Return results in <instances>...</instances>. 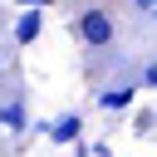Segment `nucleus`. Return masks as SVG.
I'll return each instance as SVG.
<instances>
[{"label":"nucleus","instance_id":"f257e3e1","mask_svg":"<svg viewBox=\"0 0 157 157\" xmlns=\"http://www.w3.org/2000/svg\"><path fill=\"white\" fill-rule=\"evenodd\" d=\"M74 39L88 44V49H108V44L118 39V25H113V15H108L103 5H88V10L74 15Z\"/></svg>","mask_w":157,"mask_h":157},{"label":"nucleus","instance_id":"f03ea898","mask_svg":"<svg viewBox=\"0 0 157 157\" xmlns=\"http://www.w3.org/2000/svg\"><path fill=\"white\" fill-rule=\"evenodd\" d=\"M44 34V10H20L15 20V44H34Z\"/></svg>","mask_w":157,"mask_h":157},{"label":"nucleus","instance_id":"7ed1b4c3","mask_svg":"<svg viewBox=\"0 0 157 157\" xmlns=\"http://www.w3.org/2000/svg\"><path fill=\"white\" fill-rule=\"evenodd\" d=\"M49 137H54V142H64V147L83 142V118H78V113H64V118L49 128Z\"/></svg>","mask_w":157,"mask_h":157},{"label":"nucleus","instance_id":"20e7f679","mask_svg":"<svg viewBox=\"0 0 157 157\" xmlns=\"http://www.w3.org/2000/svg\"><path fill=\"white\" fill-rule=\"evenodd\" d=\"M132 93H137L132 83H118V88H103V93H98V103H103L108 113H123V108H132Z\"/></svg>","mask_w":157,"mask_h":157},{"label":"nucleus","instance_id":"39448f33","mask_svg":"<svg viewBox=\"0 0 157 157\" xmlns=\"http://www.w3.org/2000/svg\"><path fill=\"white\" fill-rule=\"evenodd\" d=\"M0 128H5V132H25V128H29L25 103H0Z\"/></svg>","mask_w":157,"mask_h":157},{"label":"nucleus","instance_id":"423d86ee","mask_svg":"<svg viewBox=\"0 0 157 157\" xmlns=\"http://www.w3.org/2000/svg\"><path fill=\"white\" fill-rule=\"evenodd\" d=\"M137 83H142V88H157V64H147V69H142V78H137Z\"/></svg>","mask_w":157,"mask_h":157},{"label":"nucleus","instance_id":"0eeeda50","mask_svg":"<svg viewBox=\"0 0 157 157\" xmlns=\"http://www.w3.org/2000/svg\"><path fill=\"white\" fill-rule=\"evenodd\" d=\"M20 10H44V5H54V0H15Z\"/></svg>","mask_w":157,"mask_h":157},{"label":"nucleus","instance_id":"6e6552de","mask_svg":"<svg viewBox=\"0 0 157 157\" xmlns=\"http://www.w3.org/2000/svg\"><path fill=\"white\" fill-rule=\"evenodd\" d=\"M132 5H137V10H147V15L157 10V0H132Z\"/></svg>","mask_w":157,"mask_h":157},{"label":"nucleus","instance_id":"1a4fd4ad","mask_svg":"<svg viewBox=\"0 0 157 157\" xmlns=\"http://www.w3.org/2000/svg\"><path fill=\"white\" fill-rule=\"evenodd\" d=\"M152 15H157V10H152Z\"/></svg>","mask_w":157,"mask_h":157}]
</instances>
